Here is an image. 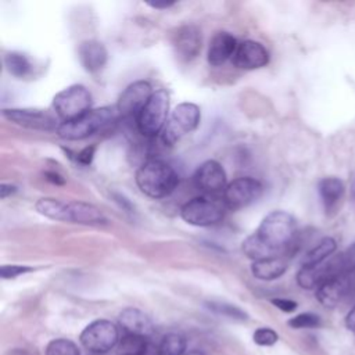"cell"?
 <instances>
[{
  "instance_id": "6da1fadb",
  "label": "cell",
  "mask_w": 355,
  "mask_h": 355,
  "mask_svg": "<svg viewBox=\"0 0 355 355\" xmlns=\"http://www.w3.org/2000/svg\"><path fill=\"white\" fill-rule=\"evenodd\" d=\"M297 222L286 211H272L259 223L258 229L243 241L244 254L254 261L283 257L294 244Z\"/></svg>"
},
{
  "instance_id": "7a4b0ae2",
  "label": "cell",
  "mask_w": 355,
  "mask_h": 355,
  "mask_svg": "<svg viewBox=\"0 0 355 355\" xmlns=\"http://www.w3.org/2000/svg\"><path fill=\"white\" fill-rule=\"evenodd\" d=\"M139 190L150 198H164L172 194L179 184V176L173 166L159 158L143 162L135 175Z\"/></svg>"
},
{
  "instance_id": "3957f363",
  "label": "cell",
  "mask_w": 355,
  "mask_h": 355,
  "mask_svg": "<svg viewBox=\"0 0 355 355\" xmlns=\"http://www.w3.org/2000/svg\"><path fill=\"white\" fill-rule=\"evenodd\" d=\"M116 118H119L116 107L93 108L76 119L61 122L55 133L64 140H82L104 129Z\"/></svg>"
},
{
  "instance_id": "277c9868",
  "label": "cell",
  "mask_w": 355,
  "mask_h": 355,
  "mask_svg": "<svg viewBox=\"0 0 355 355\" xmlns=\"http://www.w3.org/2000/svg\"><path fill=\"white\" fill-rule=\"evenodd\" d=\"M226 209L222 198L202 194L182 205L180 218L191 226L207 227L219 223L225 218Z\"/></svg>"
},
{
  "instance_id": "5b68a950",
  "label": "cell",
  "mask_w": 355,
  "mask_h": 355,
  "mask_svg": "<svg viewBox=\"0 0 355 355\" xmlns=\"http://www.w3.org/2000/svg\"><path fill=\"white\" fill-rule=\"evenodd\" d=\"M169 94L164 89L155 90L141 108L135 122L137 130L146 137H155L162 133L168 122Z\"/></svg>"
},
{
  "instance_id": "8992f818",
  "label": "cell",
  "mask_w": 355,
  "mask_h": 355,
  "mask_svg": "<svg viewBox=\"0 0 355 355\" xmlns=\"http://www.w3.org/2000/svg\"><path fill=\"white\" fill-rule=\"evenodd\" d=\"M118 327L107 319H96L90 322L80 333V344L92 354L101 355L119 344Z\"/></svg>"
},
{
  "instance_id": "52a82bcc",
  "label": "cell",
  "mask_w": 355,
  "mask_h": 355,
  "mask_svg": "<svg viewBox=\"0 0 355 355\" xmlns=\"http://www.w3.org/2000/svg\"><path fill=\"white\" fill-rule=\"evenodd\" d=\"M92 105V94L83 85H71L58 92L53 98V107L62 122L76 119L87 112Z\"/></svg>"
},
{
  "instance_id": "ba28073f",
  "label": "cell",
  "mask_w": 355,
  "mask_h": 355,
  "mask_svg": "<svg viewBox=\"0 0 355 355\" xmlns=\"http://www.w3.org/2000/svg\"><path fill=\"white\" fill-rule=\"evenodd\" d=\"M201 119V111L198 105L193 103H180L175 107L171 114V118L166 122L161 133L164 144H175L183 135L190 133L197 129Z\"/></svg>"
},
{
  "instance_id": "9c48e42d",
  "label": "cell",
  "mask_w": 355,
  "mask_h": 355,
  "mask_svg": "<svg viewBox=\"0 0 355 355\" xmlns=\"http://www.w3.org/2000/svg\"><path fill=\"white\" fill-rule=\"evenodd\" d=\"M263 193L262 183L251 176H241L227 183L222 200L227 209H241L257 201Z\"/></svg>"
},
{
  "instance_id": "30bf717a",
  "label": "cell",
  "mask_w": 355,
  "mask_h": 355,
  "mask_svg": "<svg viewBox=\"0 0 355 355\" xmlns=\"http://www.w3.org/2000/svg\"><path fill=\"white\" fill-rule=\"evenodd\" d=\"M193 182H194V186L204 196H212V197H218L219 194H223L227 186L226 172L223 166L215 159L204 161L196 169L193 175Z\"/></svg>"
},
{
  "instance_id": "8fae6325",
  "label": "cell",
  "mask_w": 355,
  "mask_h": 355,
  "mask_svg": "<svg viewBox=\"0 0 355 355\" xmlns=\"http://www.w3.org/2000/svg\"><path fill=\"white\" fill-rule=\"evenodd\" d=\"M3 116L26 129L32 130H42V132H53L58 129L60 123L57 119L47 111L43 110H33V108H6L3 110Z\"/></svg>"
},
{
  "instance_id": "7c38bea8",
  "label": "cell",
  "mask_w": 355,
  "mask_h": 355,
  "mask_svg": "<svg viewBox=\"0 0 355 355\" xmlns=\"http://www.w3.org/2000/svg\"><path fill=\"white\" fill-rule=\"evenodd\" d=\"M153 87L147 80H136L130 83L119 96L116 111L122 118H135L146 105L153 94Z\"/></svg>"
},
{
  "instance_id": "4fadbf2b",
  "label": "cell",
  "mask_w": 355,
  "mask_h": 355,
  "mask_svg": "<svg viewBox=\"0 0 355 355\" xmlns=\"http://www.w3.org/2000/svg\"><path fill=\"white\" fill-rule=\"evenodd\" d=\"M232 62L240 69H259L269 62V53L259 42L244 40L239 43Z\"/></svg>"
},
{
  "instance_id": "5bb4252c",
  "label": "cell",
  "mask_w": 355,
  "mask_h": 355,
  "mask_svg": "<svg viewBox=\"0 0 355 355\" xmlns=\"http://www.w3.org/2000/svg\"><path fill=\"white\" fill-rule=\"evenodd\" d=\"M118 323L125 334L148 338L154 333L153 320L137 308H125L118 316Z\"/></svg>"
},
{
  "instance_id": "9a60e30c",
  "label": "cell",
  "mask_w": 355,
  "mask_h": 355,
  "mask_svg": "<svg viewBox=\"0 0 355 355\" xmlns=\"http://www.w3.org/2000/svg\"><path fill=\"white\" fill-rule=\"evenodd\" d=\"M237 40L236 37L229 32H216L208 46L207 60L209 65L219 67L225 64L229 58H233L236 50H237Z\"/></svg>"
},
{
  "instance_id": "2e32d148",
  "label": "cell",
  "mask_w": 355,
  "mask_h": 355,
  "mask_svg": "<svg viewBox=\"0 0 355 355\" xmlns=\"http://www.w3.org/2000/svg\"><path fill=\"white\" fill-rule=\"evenodd\" d=\"M78 58L80 61V65L85 68V71L90 73H96L101 71L107 64L108 53L101 42L89 39V40H83L78 46Z\"/></svg>"
},
{
  "instance_id": "e0dca14e",
  "label": "cell",
  "mask_w": 355,
  "mask_h": 355,
  "mask_svg": "<svg viewBox=\"0 0 355 355\" xmlns=\"http://www.w3.org/2000/svg\"><path fill=\"white\" fill-rule=\"evenodd\" d=\"M318 193L326 215H334L345 196V186L341 179L336 176H327L319 180Z\"/></svg>"
},
{
  "instance_id": "ac0fdd59",
  "label": "cell",
  "mask_w": 355,
  "mask_h": 355,
  "mask_svg": "<svg viewBox=\"0 0 355 355\" xmlns=\"http://www.w3.org/2000/svg\"><path fill=\"white\" fill-rule=\"evenodd\" d=\"M175 49L178 55L190 61L196 58L201 50V32L196 25L180 26L175 35Z\"/></svg>"
},
{
  "instance_id": "d6986e66",
  "label": "cell",
  "mask_w": 355,
  "mask_h": 355,
  "mask_svg": "<svg viewBox=\"0 0 355 355\" xmlns=\"http://www.w3.org/2000/svg\"><path fill=\"white\" fill-rule=\"evenodd\" d=\"M68 222L79 225H103L107 222L105 215L93 204L83 201L68 202Z\"/></svg>"
},
{
  "instance_id": "ffe728a7",
  "label": "cell",
  "mask_w": 355,
  "mask_h": 355,
  "mask_svg": "<svg viewBox=\"0 0 355 355\" xmlns=\"http://www.w3.org/2000/svg\"><path fill=\"white\" fill-rule=\"evenodd\" d=\"M347 297L349 295L341 276L331 277L316 288V298L326 308L337 306Z\"/></svg>"
},
{
  "instance_id": "44dd1931",
  "label": "cell",
  "mask_w": 355,
  "mask_h": 355,
  "mask_svg": "<svg viewBox=\"0 0 355 355\" xmlns=\"http://www.w3.org/2000/svg\"><path fill=\"white\" fill-rule=\"evenodd\" d=\"M287 270V261L283 257H273L251 263V273L259 280H275Z\"/></svg>"
},
{
  "instance_id": "7402d4cb",
  "label": "cell",
  "mask_w": 355,
  "mask_h": 355,
  "mask_svg": "<svg viewBox=\"0 0 355 355\" xmlns=\"http://www.w3.org/2000/svg\"><path fill=\"white\" fill-rule=\"evenodd\" d=\"M35 209L49 219L68 222V202L61 200L53 197L39 198L35 204Z\"/></svg>"
},
{
  "instance_id": "603a6c76",
  "label": "cell",
  "mask_w": 355,
  "mask_h": 355,
  "mask_svg": "<svg viewBox=\"0 0 355 355\" xmlns=\"http://www.w3.org/2000/svg\"><path fill=\"white\" fill-rule=\"evenodd\" d=\"M337 243L333 237H323L313 248H311L302 258L301 266H311L318 265L331 257V254L336 251Z\"/></svg>"
},
{
  "instance_id": "cb8c5ba5",
  "label": "cell",
  "mask_w": 355,
  "mask_h": 355,
  "mask_svg": "<svg viewBox=\"0 0 355 355\" xmlns=\"http://www.w3.org/2000/svg\"><path fill=\"white\" fill-rule=\"evenodd\" d=\"M4 67L7 72L15 78H26L32 72V64L29 58L19 51L7 53L4 57Z\"/></svg>"
},
{
  "instance_id": "d4e9b609",
  "label": "cell",
  "mask_w": 355,
  "mask_h": 355,
  "mask_svg": "<svg viewBox=\"0 0 355 355\" xmlns=\"http://www.w3.org/2000/svg\"><path fill=\"white\" fill-rule=\"evenodd\" d=\"M186 338L179 333H168L159 343L162 355H184L186 354Z\"/></svg>"
},
{
  "instance_id": "484cf974",
  "label": "cell",
  "mask_w": 355,
  "mask_h": 355,
  "mask_svg": "<svg viewBox=\"0 0 355 355\" xmlns=\"http://www.w3.org/2000/svg\"><path fill=\"white\" fill-rule=\"evenodd\" d=\"M205 305L211 312L225 316V318H229V319H233V320H247L248 319L247 312L233 304L219 302V301H208V302H205Z\"/></svg>"
},
{
  "instance_id": "4316f807",
  "label": "cell",
  "mask_w": 355,
  "mask_h": 355,
  "mask_svg": "<svg viewBox=\"0 0 355 355\" xmlns=\"http://www.w3.org/2000/svg\"><path fill=\"white\" fill-rule=\"evenodd\" d=\"M44 355H80V349L72 340L54 338L46 345Z\"/></svg>"
},
{
  "instance_id": "83f0119b",
  "label": "cell",
  "mask_w": 355,
  "mask_h": 355,
  "mask_svg": "<svg viewBox=\"0 0 355 355\" xmlns=\"http://www.w3.org/2000/svg\"><path fill=\"white\" fill-rule=\"evenodd\" d=\"M148 338H143L139 336L125 334L118 344L119 355H140L141 349L144 348Z\"/></svg>"
},
{
  "instance_id": "f1b7e54d",
  "label": "cell",
  "mask_w": 355,
  "mask_h": 355,
  "mask_svg": "<svg viewBox=\"0 0 355 355\" xmlns=\"http://www.w3.org/2000/svg\"><path fill=\"white\" fill-rule=\"evenodd\" d=\"M322 323L319 315L312 313V312H302L295 316H293L287 324L293 329H315L319 327Z\"/></svg>"
},
{
  "instance_id": "f546056e",
  "label": "cell",
  "mask_w": 355,
  "mask_h": 355,
  "mask_svg": "<svg viewBox=\"0 0 355 355\" xmlns=\"http://www.w3.org/2000/svg\"><path fill=\"white\" fill-rule=\"evenodd\" d=\"M252 340L255 344L258 345H262V347H269V345H273L277 343L279 340V336L277 333L270 329V327H259L254 331L252 334Z\"/></svg>"
},
{
  "instance_id": "4dcf8cb0",
  "label": "cell",
  "mask_w": 355,
  "mask_h": 355,
  "mask_svg": "<svg viewBox=\"0 0 355 355\" xmlns=\"http://www.w3.org/2000/svg\"><path fill=\"white\" fill-rule=\"evenodd\" d=\"M33 268L26 265H3L0 269V276L3 279H15L19 275L32 272Z\"/></svg>"
},
{
  "instance_id": "1f68e13d",
  "label": "cell",
  "mask_w": 355,
  "mask_h": 355,
  "mask_svg": "<svg viewBox=\"0 0 355 355\" xmlns=\"http://www.w3.org/2000/svg\"><path fill=\"white\" fill-rule=\"evenodd\" d=\"M340 255H341L344 272L355 268V243L351 244L344 252H340Z\"/></svg>"
},
{
  "instance_id": "d6a6232c",
  "label": "cell",
  "mask_w": 355,
  "mask_h": 355,
  "mask_svg": "<svg viewBox=\"0 0 355 355\" xmlns=\"http://www.w3.org/2000/svg\"><path fill=\"white\" fill-rule=\"evenodd\" d=\"M94 151H96V146H87L83 150H80L79 153H76L75 159L76 162H79L80 165H90L94 157Z\"/></svg>"
},
{
  "instance_id": "836d02e7",
  "label": "cell",
  "mask_w": 355,
  "mask_h": 355,
  "mask_svg": "<svg viewBox=\"0 0 355 355\" xmlns=\"http://www.w3.org/2000/svg\"><path fill=\"white\" fill-rule=\"evenodd\" d=\"M270 302L283 312H294L297 309V302L290 298H272Z\"/></svg>"
},
{
  "instance_id": "e575fe53",
  "label": "cell",
  "mask_w": 355,
  "mask_h": 355,
  "mask_svg": "<svg viewBox=\"0 0 355 355\" xmlns=\"http://www.w3.org/2000/svg\"><path fill=\"white\" fill-rule=\"evenodd\" d=\"M343 277L344 280V284L347 287V291H348V295L349 297H355V268L338 275Z\"/></svg>"
},
{
  "instance_id": "d590c367",
  "label": "cell",
  "mask_w": 355,
  "mask_h": 355,
  "mask_svg": "<svg viewBox=\"0 0 355 355\" xmlns=\"http://www.w3.org/2000/svg\"><path fill=\"white\" fill-rule=\"evenodd\" d=\"M140 355H162L161 354V349H159V345H155L154 343H151L150 340L146 343L144 348L141 349Z\"/></svg>"
},
{
  "instance_id": "8d00e7d4",
  "label": "cell",
  "mask_w": 355,
  "mask_h": 355,
  "mask_svg": "<svg viewBox=\"0 0 355 355\" xmlns=\"http://www.w3.org/2000/svg\"><path fill=\"white\" fill-rule=\"evenodd\" d=\"M15 191H17V186H14L11 183H1V186H0V197L3 200L7 198L8 196L14 194Z\"/></svg>"
},
{
  "instance_id": "74e56055",
  "label": "cell",
  "mask_w": 355,
  "mask_h": 355,
  "mask_svg": "<svg viewBox=\"0 0 355 355\" xmlns=\"http://www.w3.org/2000/svg\"><path fill=\"white\" fill-rule=\"evenodd\" d=\"M345 324L349 330L355 331V305L349 309V312L345 316Z\"/></svg>"
},
{
  "instance_id": "f35d334b",
  "label": "cell",
  "mask_w": 355,
  "mask_h": 355,
  "mask_svg": "<svg viewBox=\"0 0 355 355\" xmlns=\"http://www.w3.org/2000/svg\"><path fill=\"white\" fill-rule=\"evenodd\" d=\"M44 176L47 180H50L54 184H64V179L57 172H46Z\"/></svg>"
},
{
  "instance_id": "ab89813d",
  "label": "cell",
  "mask_w": 355,
  "mask_h": 355,
  "mask_svg": "<svg viewBox=\"0 0 355 355\" xmlns=\"http://www.w3.org/2000/svg\"><path fill=\"white\" fill-rule=\"evenodd\" d=\"M151 8H157V10H165V8H169L173 6V3H147Z\"/></svg>"
},
{
  "instance_id": "60d3db41",
  "label": "cell",
  "mask_w": 355,
  "mask_h": 355,
  "mask_svg": "<svg viewBox=\"0 0 355 355\" xmlns=\"http://www.w3.org/2000/svg\"><path fill=\"white\" fill-rule=\"evenodd\" d=\"M8 355H31L28 351H25V349H19V348H15V349H12V351H10L8 352Z\"/></svg>"
},
{
  "instance_id": "b9f144b4",
  "label": "cell",
  "mask_w": 355,
  "mask_h": 355,
  "mask_svg": "<svg viewBox=\"0 0 355 355\" xmlns=\"http://www.w3.org/2000/svg\"><path fill=\"white\" fill-rule=\"evenodd\" d=\"M184 355H205V354L200 349H191V351H187Z\"/></svg>"
},
{
  "instance_id": "7bdbcfd3",
  "label": "cell",
  "mask_w": 355,
  "mask_h": 355,
  "mask_svg": "<svg viewBox=\"0 0 355 355\" xmlns=\"http://www.w3.org/2000/svg\"><path fill=\"white\" fill-rule=\"evenodd\" d=\"M92 355H96V354H92Z\"/></svg>"
}]
</instances>
